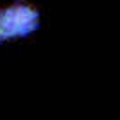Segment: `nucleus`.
I'll return each mask as SVG.
<instances>
[{
  "instance_id": "nucleus-1",
  "label": "nucleus",
  "mask_w": 120,
  "mask_h": 120,
  "mask_svg": "<svg viewBox=\"0 0 120 120\" xmlns=\"http://www.w3.org/2000/svg\"><path fill=\"white\" fill-rule=\"evenodd\" d=\"M40 27V13L29 4L18 2L0 11V43L27 38Z\"/></svg>"
}]
</instances>
